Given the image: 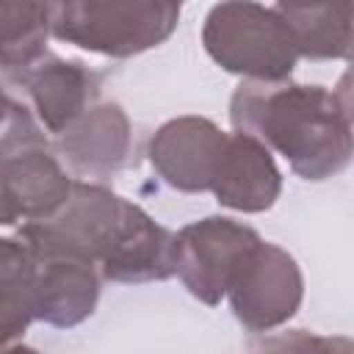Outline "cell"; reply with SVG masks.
I'll return each mask as SVG.
<instances>
[{
	"instance_id": "6da1fadb",
	"label": "cell",
	"mask_w": 354,
	"mask_h": 354,
	"mask_svg": "<svg viewBox=\"0 0 354 354\" xmlns=\"http://www.w3.org/2000/svg\"><path fill=\"white\" fill-rule=\"evenodd\" d=\"M235 133L279 152L301 180H326L351 163L348 75L335 88L241 80L230 100Z\"/></svg>"
},
{
	"instance_id": "7a4b0ae2",
	"label": "cell",
	"mask_w": 354,
	"mask_h": 354,
	"mask_svg": "<svg viewBox=\"0 0 354 354\" xmlns=\"http://www.w3.org/2000/svg\"><path fill=\"white\" fill-rule=\"evenodd\" d=\"M72 183L36 116L11 102L0 124V227L53 216L66 202Z\"/></svg>"
},
{
	"instance_id": "3957f363",
	"label": "cell",
	"mask_w": 354,
	"mask_h": 354,
	"mask_svg": "<svg viewBox=\"0 0 354 354\" xmlns=\"http://www.w3.org/2000/svg\"><path fill=\"white\" fill-rule=\"evenodd\" d=\"M180 25V6L163 0H66L53 3L50 33L80 50L133 58L160 47Z\"/></svg>"
},
{
	"instance_id": "277c9868",
	"label": "cell",
	"mask_w": 354,
	"mask_h": 354,
	"mask_svg": "<svg viewBox=\"0 0 354 354\" xmlns=\"http://www.w3.org/2000/svg\"><path fill=\"white\" fill-rule=\"evenodd\" d=\"M205 53L230 75L254 83L290 80L299 61L293 36L274 6L218 3L202 25Z\"/></svg>"
},
{
	"instance_id": "5b68a950",
	"label": "cell",
	"mask_w": 354,
	"mask_h": 354,
	"mask_svg": "<svg viewBox=\"0 0 354 354\" xmlns=\"http://www.w3.org/2000/svg\"><path fill=\"white\" fill-rule=\"evenodd\" d=\"M127 199L100 183L75 180L66 202L41 221L19 227V241L36 260H80L100 266L108 252Z\"/></svg>"
},
{
	"instance_id": "8992f818",
	"label": "cell",
	"mask_w": 354,
	"mask_h": 354,
	"mask_svg": "<svg viewBox=\"0 0 354 354\" xmlns=\"http://www.w3.org/2000/svg\"><path fill=\"white\" fill-rule=\"evenodd\" d=\"M260 241L257 230L227 216H207L174 232L171 268L185 290L207 307H216L246 252Z\"/></svg>"
},
{
	"instance_id": "52a82bcc",
	"label": "cell",
	"mask_w": 354,
	"mask_h": 354,
	"mask_svg": "<svg viewBox=\"0 0 354 354\" xmlns=\"http://www.w3.org/2000/svg\"><path fill=\"white\" fill-rule=\"evenodd\" d=\"M227 299L232 315L249 332H271L288 324L304 299V277L293 254L282 246L257 241L235 268Z\"/></svg>"
},
{
	"instance_id": "ba28073f",
	"label": "cell",
	"mask_w": 354,
	"mask_h": 354,
	"mask_svg": "<svg viewBox=\"0 0 354 354\" xmlns=\"http://www.w3.org/2000/svg\"><path fill=\"white\" fill-rule=\"evenodd\" d=\"M227 133L205 116H177L155 130L147 155L155 174L174 191H210Z\"/></svg>"
},
{
	"instance_id": "9c48e42d",
	"label": "cell",
	"mask_w": 354,
	"mask_h": 354,
	"mask_svg": "<svg viewBox=\"0 0 354 354\" xmlns=\"http://www.w3.org/2000/svg\"><path fill=\"white\" fill-rule=\"evenodd\" d=\"M19 83L30 97L36 122L55 138L66 133L97 100L100 75L80 61L41 55L33 66L19 72Z\"/></svg>"
},
{
	"instance_id": "30bf717a",
	"label": "cell",
	"mask_w": 354,
	"mask_h": 354,
	"mask_svg": "<svg viewBox=\"0 0 354 354\" xmlns=\"http://www.w3.org/2000/svg\"><path fill=\"white\" fill-rule=\"evenodd\" d=\"M171 246H174V232L158 224L141 205L127 199L119 230L97 266L100 277L124 285L163 282L174 277Z\"/></svg>"
},
{
	"instance_id": "8fae6325",
	"label": "cell",
	"mask_w": 354,
	"mask_h": 354,
	"mask_svg": "<svg viewBox=\"0 0 354 354\" xmlns=\"http://www.w3.org/2000/svg\"><path fill=\"white\" fill-rule=\"evenodd\" d=\"M133 127L119 102H94L66 133L58 136V152L80 177H113L130 160Z\"/></svg>"
},
{
	"instance_id": "7c38bea8",
	"label": "cell",
	"mask_w": 354,
	"mask_h": 354,
	"mask_svg": "<svg viewBox=\"0 0 354 354\" xmlns=\"http://www.w3.org/2000/svg\"><path fill=\"white\" fill-rule=\"evenodd\" d=\"M221 207L238 213H263L282 194V171L274 155L246 133H227V144L210 183Z\"/></svg>"
},
{
	"instance_id": "4fadbf2b",
	"label": "cell",
	"mask_w": 354,
	"mask_h": 354,
	"mask_svg": "<svg viewBox=\"0 0 354 354\" xmlns=\"http://www.w3.org/2000/svg\"><path fill=\"white\" fill-rule=\"evenodd\" d=\"M100 271L80 260H39L33 288V321L72 329L94 315Z\"/></svg>"
},
{
	"instance_id": "5bb4252c",
	"label": "cell",
	"mask_w": 354,
	"mask_h": 354,
	"mask_svg": "<svg viewBox=\"0 0 354 354\" xmlns=\"http://www.w3.org/2000/svg\"><path fill=\"white\" fill-rule=\"evenodd\" d=\"M299 58L337 61L351 53V14L348 0L340 3H277Z\"/></svg>"
},
{
	"instance_id": "9a60e30c",
	"label": "cell",
	"mask_w": 354,
	"mask_h": 354,
	"mask_svg": "<svg viewBox=\"0 0 354 354\" xmlns=\"http://www.w3.org/2000/svg\"><path fill=\"white\" fill-rule=\"evenodd\" d=\"M53 3H0V66L25 72L47 55Z\"/></svg>"
},
{
	"instance_id": "2e32d148",
	"label": "cell",
	"mask_w": 354,
	"mask_h": 354,
	"mask_svg": "<svg viewBox=\"0 0 354 354\" xmlns=\"http://www.w3.org/2000/svg\"><path fill=\"white\" fill-rule=\"evenodd\" d=\"M39 260L19 238H0V315L33 324V288Z\"/></svg>"
},
{
	"instance_id": "e0dca14e",
	"label": "cell",
	"mask_w": 354,
	"mask_h": 354,
	"mask_svg": "<svg viewBox=\"0 0 354 354\" xmlns=\"http://www.w3.org/2000/svg\"><path fill=\"white\" fill-rule=\"evenodd\" d=\"M326 351V337L307 332V329H290L268 337L257 351L252 354H324Z\"/></svg>"
},
{
	"instance_id": "ac0fdd59",
	"label": "cell",
	"mask_w": 354,
	"mask_h": 354,
	"mask_svg": "<svg viewBox=\"0 0 354 354\" xmlns=\"http://www.w3.org/2000/svg\"><path fill=\"white\" fill-rule=\"evenodd\" d=\"M30 326V321L25 318H14V315H0V351L11 343H17L22 337V332Z\"/></svg>"
},
{
	"instance_id": "d6986e66",
	"label": "cell",
	"mask_w": 354,
	"mask_h": 354,
	"mask_svg": "<svg viewBox=\"0 0 354 354\" xmlns=\"http://www.w3.org/2000/svg\"><path fill=\"white\" fill-rule=\"evenodd\" d=\"M324 354H354V346H351L348 337L332 335V337H326V351Z\"/></svg>"
},
{
	"instance_id": "ffe728a7",
	"label": "cell",
	"mask_w": 354,
	"mask_h": 354,
	"mask_svg": "<svg viewBox=\"0 0 354 354\" xmlns=\"http://www.w3.org/2000/svg\"><path fill=\"white\" fill-rule=\"evenodd\" d=\"M0 354H39V351L30 348V346H22V343H11V346H6Z\"/></svg>"
}]
</instances>
